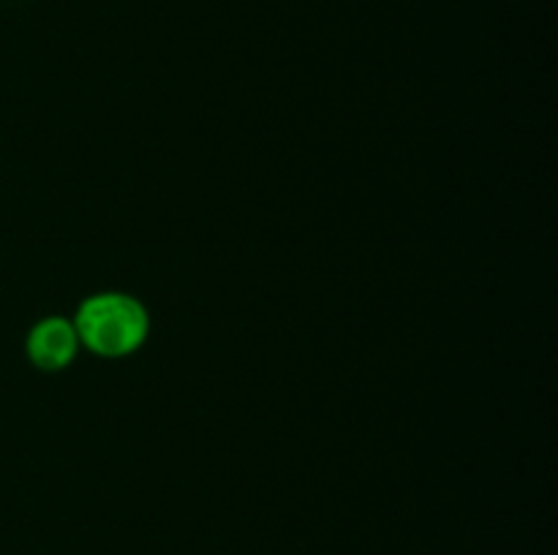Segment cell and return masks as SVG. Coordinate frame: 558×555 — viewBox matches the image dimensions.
<instances>
[{"label": "cell", "instance_id": "6da1fadb", "mask_svg": "<svg viewBox=\"0 0 558 555\" xmlns=\"http://www.w3.org/2000/svg\"><path fill=\"white\" fill-rule=\"evenodd\" d=\"M80 343L101 357H125L145 343L150 332V316L134 297L120 292H104L87 297L74 319Z\"/></svg>", "mask_w": 558, "mask_h": 555}, {"label": "cell", "instance_id": "7a4b0ae2", "mask_svg": "<svg viewBox=\"0 0 558 555\" xmlns=\"http://www.w3.org/2000/svg\"><path fill=\"white\" fill-rule=\"evenodd\" d=\"M80 337L71 321L65 319H44L27 335V357L41 370H63L76 357Z\"/></svg>", "mask_w": 558, "mask_h": 555}]
</instances>
